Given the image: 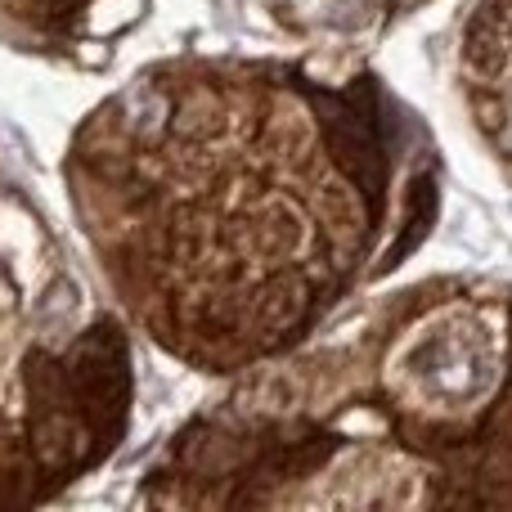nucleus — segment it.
<instances>
[{
	"instance_id": "f257e3e1",
	"label": "nucleus",
	"mask_w": 512,
	"mask_h": 512,
	"mask_svg": "<svg viewBox=\"0 0 512 512\" xmlns=\"http://www.w3.org/2000/svg\"><path fill=\"white\" fill-rule=\"evenodd\" d=\"M63 189L117 315L185 369L239 378L409 261L441 158L369 68L171 54L81 117Z\"/></svg>"
},
{
	"instance_id": "f03ea898",
	"label": "nucleus",
	"mask_w": 512,
	"mask_h": 512,
	"mask_svg": "<svg viewBox=\"0 0 512 512\" xmlns=\"http://www.w3.org/2000/svg\"><path fill=\"white\" fill-rule=\"evenodd\" d=\"M144 508H512V283L360 292L230 378L140 472Z\"/></svg>"
},
{
	"instance_id": "7ed1b4c3",
	"label": "nucleus",
	"mask_w": 512,
	"mask_h": 512,
	"mask_svg": "<svg viewBox=\"0 0 512 512\" xmlns=\"http://www.w3.org/2000/svg\"><path fill=\"white\" fill-rule=\"evenodd\" d=\"M131 337L0 158V508H41L131 427Z\"/></svg>"
},
{
	"instance_id": "20e7f679",
	"label": "nucleus",
	"mask_w": 512,
	"mask_h": 512,
	"mask_svg": "<svg viewBox=\"0 0 512 512\" xmlns=\"http://www.w3.org/2000/svg\"><path fill=\"white\" fill-rule=\"evenodd\" d=\"M153 0H0V45L50 63L104 68Z\"/></svg>"
},
{
	"instance_id": "39448f33",
	"label": "nucleus",
	"mask_w": 512,
	"mask_h": 512,
	"mask_svg": "<svg viewBox=\"0 0 512 512\" xmlns=\"http://www.w3.org/2000/svg\"><path fill=\"white\" fill-rule=\"evenodd\" d=\"M283 0H270V14H279ZM423 0H297V9L288 14V27L301 36H310L319 23H333L342 32L351 27H387L391 18L418 9Z\"/></svg>"
}]
</instances>
